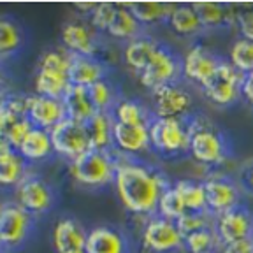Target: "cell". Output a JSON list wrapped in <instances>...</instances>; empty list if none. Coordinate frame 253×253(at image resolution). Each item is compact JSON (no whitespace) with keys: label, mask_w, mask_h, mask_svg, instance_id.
<instances>
[{"label":"cell","mask_w":253,"mask_h":253,"mask_svg":"<svg viewBox=\"0 0 253 253\" xmlns=\"http://www.w3.org/2000/svg\"><path fill=\"white\" fill-rule=\"evenodd\" d=\"M172 183L167 181L160 170L135 158H116L115 188L123 208L130 213L144 216L155 214L160 195Z\"/></svg>","instance_id":"obj_1"},{"label":"cell","mask_w":253,"mask_h":253,"mask_svg":"<svg viewBox=\"0 0 253 253\" xmlns=\"http://www.w3.org/2000/svg\"><path fill=\"white\" fill-rule=\"evenodd\" d=\"M186 126L190 132L188 153L202 166H221L230 157V141L221 128L202 118L190 115L186 118Z\"/></svg>","instance_id":"obj_2"},{"label":"cell","mask_w":253,"mask_h":253,"mask_svg":"<svg viewBox=\"0 0 253 253\" xmlns=\"http://www.w3.org/2000/svg\"><path fill=\"white\" fill-rule=\"evenodd\" d=\"M71 53L65 49H49L41 56L39 69L36 74L37 95L62 99L71 86Z\"/></svg>","instance_id":"obj_3"},{"label":"cell","mask_w":253,"mask_h":253,"mask_svg":"<svg viewBox=\"0 0 253 253\" xmlns=\"http://www.w3.org/2000/svg\"><path fill=\"white\" fill-rule=\"evenodd\" d=\"M69 170L79 185L88 188H102L109 183H115L116 158L113 157V150H88L86 153L72 160Z\"/></svg>","instance_id":"obj_4"},{"label":"cell","mask_w":253,"mask_h":253,"mask_svg":"<svg viewBox=\"0 0 253 253\" xmlns=\"http://www.w3.org/2000/svg\"><path fill=\"white\" fill-rule=\"evenodd\" d=\"M151 148L164 157H179L188 153L190 132L186 118H153L150 123Z\"/></svg>","instance_id":"obj_5"},{"label":"cell","mask_w":253,"mask_h":253,"mask_svg":"<svg viewBox=\"0 0 253 253\" xmlns=\"http://www.w3.org/2000/svg\"><path fill=\"white\" fill-rule=\"evenodd\" d=\"M181 76V58L167 44L160 42L146 69L139 74V81L144 88L155 91L167 84L179 83Z\"/></svg>","instance_id":"obj_6"},{"label":"cell","mask_w":253,"mask_h":253,"mask_svg":"<svg viewBox=\"0 0 253 253\" xmlns=\"http://www.w3.org/2000/svg\"><path fill=\"white\" fill-rule=\"evenodd\" d=\"M241 72H237L230 62L221 60L216 71L202 84L201 90L204 91V95L213 104H216L220 107H227L239 100V97H241Z\"/></svg>","instance_id":"obj_7"},{"label":"cell","mask_w":253,"mask_h":253,"mask_svg":"<svg viewBox=\"0 0 253 253\" xmlns=\"http://www.w3.org/2000/svg\"><path fill=\"white\" fill-rule=\"evenodd\" d=\"M49 135H51L53 151L71 162L86 153L88 150H91L84 123L76 122V120L65 118L56 126H53L49 130Z\"/></svg>","instance_id":"obj_8"},{"label":"cell","mask_w":253,"mask_h":253,"mask_svg":"<svg viewBox=\"0 0 253 253\" xmlns=\"http://www.w3.org/2000/svg\"><path fill=\"white\" fill-rule=\"evenodd\" d=\"M202 183L206 190L208 211L213 216L223 214L241 206V188L237 186L234 178H229L221 172H214L210 174Z\"/></svg>","instance_id":"obj_9"},{"label":"cell","mask_w":253,"mask_h":253,"mask_svg":"<svg viewBox=\"0 0 253 253\" xmlns=\"http://www.w3.org/2000/svg\"><path fill=\"white\" fill-rule=\"evenodd\" d=\"M153 93L155 118H179L185 120L192 115L194 97L181 83H172L151 91Z\"/></svg>","instance_id":"obj_10"},{"label":"cell","mask_w":253,"mask_h":253,"mask_svg":"<svg viewBox=\"0 0 253 253\" xmlns=\"http://www.w3.org/2000/svg\"><path fill=\"white\" fill-rule=\"evenodd\" d=\"M142 243L151 253H174L183 248L185 237L176 221L162 216H151L142 230Z\"/></svg>","instance_id":"obj_11"},{"label":"cell","mask_w":253,"mask_h":253,"mask_svg":"<svg viewBox=\"0 0 253 253\" xmlns=\"http://www.w3.org/2000/svg\"><path fill=\"white\" fill-rule=\"evenodd\" d=\"M16 199L18 206H21L25 211L30 214H41L51 210L55 194L47 181L36 174H27L20 185L16 186Z\"/></svg>","instance_id":"obj_12"},{"label":"cell","mask_w":253,"mask_h":253,"mask_svg":"<svg viewBox=\"0 0 253 253\" xmlns=\"http://www.w3.org/2000/svg\"><path fill=\"white\" fill-rule=\"evenodd\" d=\"M32 214L18 204H4L0 213V243L4 248H18L32 230Z\"/></svg>","instance_id":"obj_13"},{"label":"cell","mask_w":253,"mask_h":253,"mask_svg":"<svg viewBox=\"0 0 253 253\" xmlns=\"http://www.w3.org/2000/svg\"><path fill=\"white\" fill-rule=\"evenodd\" d=\"M214 232L220 245L253 237V213L245 206H237L227 213L218 214L214 216Z\"/></svg>","instance_id":"obj_14"},{"label":"cell","mask_w":253,"mask_h":253,"mask_svg":"<svg viewBox=\"0 0 253 253\" xmlns=\"http://www.w3.org/2000/svg\"><path fill=\"white\" fill-rule=\"evenodd\" d=\"M220 63L221 58L213 49L202 44H194L181 58V74L197 86H202Z\"/></svg>","instance_id":"obj_15"},{"label":"cell","mask_w":253,"mask_h":253,"mask_svg":"<svg viewBox=\"0 0 253 253\" xmlns=\"http://www.w3.org/2000/svg\"><path fill=\"white\" fill-rule=\"evenodd\" d=\"M62 42L71 55L97 56V32L84 21H69L62 28Z\"/></svg>","instance_id":"obj_16"},{"label":"cell","mask_w":253,"mask_h":253,"mask_svg":"<svg viewBox=\"0 0 253 253\" xmlns=\"http://www.w3.org/2000/svg\"><path fill=\"white\" fill-rule=\"evenodd\" d=\"M113 146L125 157L144 153L151 148L150 125H123V123L115 122Z\"/></svg>","instance_id":"obj_17"},{"label":"cell","mask_w":253,"mask_h":253,"mask_svg":"<svg viewBox=\"0 0 253 253\" xmlns=\"http://www.w3.org/2000/svg\"><path fill=\"white\" fill-rule=\"evenodd\" d=\"M67 118L65 107L62 99H51L44 95H30L28 102V120L34 123V126L42 130H51L60 122Z\"/></svg>","instance_id":"obj_18"},{"label":"cell","mask_w":253,"mask_h":253,"mask_svg":"<svg viewBox=\"0 0 253 253\" xmlns=\"http://www.w3.org/2000/svg\"><path fill=\"white\" fill-rule=\"evenodd\" d=\"M88 232L74 218H62L53 229V246L56 253H71L84 250Z\"/></svg>","instance_id":"obj_19"},{"label":"cell","mask_w":253,"mask_h":253,"mask_svg":"<svg viewBox=\"0 0 253 253\" xmlns=\"http://www.w3.org/2000/svg\"><path fill=\"white\" fill-rule=\"evenodd\" d=\"M202 28L206 30H220L225 27H234L236 23V5L221 4V2H194Z\"/></svg>","instance_id":"obj_20"},{"label":"cell","mask_w":253,"mask_h":253,"mask_svg":"<svg viewBox=\"0 0 253 253\" xmlns=\"http://www.w3.org/2000/svg\"><path fill=\"white\" fill-rule=\"evenodd\" d=\"M71 84L90 88L91 84L106 79V67L97 56L71 55Z\"/></svg>","instance_id":"obj_21"},{"label":"cell","mask_w":253,"mask_h":253,"mask_svg":"<svg viewBox=\"0 0 253 253\" xmlns=\"http://www.w3.org/2000/svg\"><path fill=\"white\" fill-rule=\"evenodd\" d=\"M86 253H126V239L115 227H95L88 232Z\"/></svg>","instance_id":"obj_22"},{"label":"cell","mask_w":253,"mask_h":253,"mask_svg":"<svg viewBox=\"0 0 253 253\" xmlns=\"http://www.w3.org/2000/svg\"><path fill=\"white\" fill-rule=\"evenodd\" d=\"M62 102L63 107H65V113H67V118L76 120V122L84 123L97 113L86 86L71 84L67 88V91L63 93Z\"/></svg>","instance_id":"obj_23"},{"label":"cell","mask_w":253,"mask_h":253,"mask_svg":"<svg viewBox=\"0 0 253 253\" xmlns=\"http://www.w3.org/2000/svg\"><path fill=\"white\" fill-rule=\"evenodd\" d=\"M113 126H115L113 115L111 113H100V111H97L90 120L84 122V128H86L88 139H90L91 150H113Z\"/></svg>","instance_id":"obj_24"},{"label":"cell","mask_w":253,"mask_h":253,"mask_svg":"<svg viewBox=\"0 0 253 253\" xmlns=\"http://www.w3.org/2000/svg\"><path fill=\"white\" fill-rule=\"evenodd\" d=\"M160 46V42L151 37L141 36L137 39L130 41V42L125 46V51H123V58H125V63L135 74H141L146 65L150 63L151 56L155 55L157 47Z\"/></svg>","instance_id":"obj_25"},{"label":"cell","mask_w":253,"mask_h":253,"mask_svg":"<svg viewBox=\"0 0 253 253\" xmlns=\"http://www.w3.org/2000/svg\"><path fill=\"white\" fill-rule=\"evenodd\" d=\"M126 5L135 16V20L144 27V25H155L162 21L167 23L178 4L174 2H130Z\"/></svg>","instance_id":"obj_26"},{"label":"cell","mask_w":253,"mask_h":253,"mask_svg":"<svg viewBox=\"0 0 253 253\" xmlns=\"http://www.w3.org/2000/svg\"><path fill=\"white\" fill-rule=\"evenodd\" d=\"M169 27L181 37H197L204 28L192 4H178L169 18Z\"/></svg>","instance_id":"obj_27"},{"label":"cell","mask_w":253,"mask_h":253,"mask_svg":"<svg viewBox=\"0 0 253 253\" xmlns=\"http://www.w3.org/2000/svg\"><path fill=\"white\" fill-rule=\"evenodd\" d=\"M18 153H20L27 162H41V160L47 158L53 153V144H51V135H49V132L34 126V130L27 135L23 144L18 148Z\"/></svg>","instance_id":"obj_28"},{"label":"cell","mask_w":253,"mask_h":253,"mask_svg":"<svg viewBox=\"0 0 253 253\" xmlns=\"http://www.w3.org/2000/svg\"><path fill=\"white\" fill-rule=\"evenodd\" d=\"M142 25L135 20V16L130 12L126 4H118L115 12V18L111 21L107 34L115 39H123V41H134L137 37H141Z\"/></svg>","instance_id":"obj_29"},{"label":"cell","mask_w":253,"mask_h":253,"mask_svg":"<svg viewBox=\"0 0 253 253\" xmlns=\"http://www.w3.org/2000/svg\"><path fill=\"white\" fill-rule=\"evenodd\" d=\"M111 115L116 123H123V125H150L151 120L155 118L151 111H148L139 100L134 99L118 100Z\"/></svg>","instance_id":"obj_30"},{"label":"cell","mask_w":253,"mask_h":253,"mask_svg":"<svg viewBox=\"0 0 253 253\" xmlns=\"http://www.w3.org/2000/svg\"><path fill=\"white\" fill-rule=\"evenodd\" d=\"M174 190L185 202L188 213H206L208 211V201H206L204 183L195 179H178L172 183Z\"/></svg>","instance_id":"obj_31"},{"label":"cell","mask_w":253,"mask_h":253,"mask_svg":"<svg viewBox=\"0 0 253 253\" xmlns=\"http://www.w3.org/2000/svg\"><path fill=\"white\" fill-rule=\"evenodd\" d=\"M27 176V160L16 150L0 157V186H18Z\"/></svg>","instance_id":"obj_32"},{"label":"cell","mask_w":253,"mask_h":253,"mask_svg":"<svg viewBox=\"0 0 253 253\" xmlns=\"http://www.w3.org/2000/svg\"><path fill=\"white\" fill-rule=\"evenodd\" d=\"M23 46V32L16 21L0 16V60L16 55Z\"/></svg>","instance_id":"obj_33"},{"label":"cell","mask_w":253,"mask_h":253,"mask_svg":"<svg viewBox=\"0 0 253 253\" xmlns=\"http://www.w3.org/2000/svg\"><path fill=\"white\" fill-rule=\"evenodd\" d=\"M183 248H186L188 253H218L220 241H218V236L214 232V227H208V229L185 236Z\"/></svg>","instance_id":"obj_34"},{"label":"cell","mask_w":253,"mask_h":253,"mask_svg":"<svg viewBox=\"0 0 253 253\" xmlns=\"http://www.w3.org/2000/svg\"><path fill=\"white\" fill-rule=\"evenodd\" d=\"M185 213H188L185 208V202L179 197V194L174 190V186L170 185L167 190H164V194L160 195V201L157 206V214L158 216L166 218L170 221H178Z\"/></svg>","instance_id":"obj_35"},{"label":"cell","mask_w":253,"mask_h":253,"mask_svg":"<svg viewBox=\"0 0 253 253\" xmlns=\"http://www.w3.org/2000/svg\"><path fill=\"white\" fill-rule=\"evenodd\" d=\"M229 62L243 76L253 72V42L241 37L234 41L229 53Z\"/></svg>","instance_id":"obj_36"},{"label":"cell","mask_w":253,"mask_h":253,"mask_svg":"<svg viewBox=\"0 0 253 253\" xmlns=\"http://www.w3.org/2000/svg\"><path fill=\"white\" fill-rule=\"evenodd\" d=\"M90 91V97H91V102H93L95 109L100 111V113H111L113 107L116 106V93L111 86V83L107 79H102L99 83L91 84L88 88Z\"/></svg>","instance_id":"obj_37"},{"label":"cell","mask_w":253,"mask_h":253,"mask_svg":"<svg viewBox=\"0 0 253 253\" xmlns=\"http://www.w3.org/2000/svg\"><path fill=\"white\" fill-rule=\"evenodd\" d=\"M176 225H178L179 232L185 237L192 232H197V230L214 227V216L210 211H206V213H185L176 221Z\"/></svg>","instance_id":"obj_38"},{"label":"cell","mask_w":253,"mask_h":253,"mask_svg":"<svg viewBox=\"0 0 253 253\" xmlns=\"http://www.w3.org/2000/svg\"><path fill=\"white\" fill-rule=\"evenodd\" d=\"M116 7H118V4H113V2H99L90 14V25L95 30L107 32L111 21L115 18Z\"/></svg>","instance_id":"obj_39"},{"label":"cell","mask_w":253,"mask_h":253,"mask_svg":"<svg viewBox=\"0 0 253 253\" xmlns=\"http://www.w3.org/2000/svg\"><path fill=\"white\" fill-rule=\"evenodd\" d=\"M234 27L239 30L241 39L253 42V5L236 4V23Z\"/></svg>","instance_id":"obj_40"},{"label":"cell","mask_w":253,"mask_h":253,"mask_svg":"<svg viewBox=\"0 0 253 253\" xmlns=\"http://www.w3.org/2000/svg\"><path fill=\"white\" fill-rule=\"evenodd\" d=\"M32 130H34V123H32L30 120L28 118H18L14 123H12L11 128H9L5 139H7V142L11 144L12 150L18 151V148L23 144V141L27 139V135L30 134Z\"/></svg>","instance_id":"obj_41"},{"label":"cell","mask_w":253,"mask_h":253,"mask_svg":"<svg viewBox=\"0 0 253 253\" xmlns=\"http://www.w3.org/2000/svg\"><path fill=\"white\" fill-rule=\"evenodd\" d=\"M236 183L241 188V192L248 195H253V158L245 160L241 166L237 167L236 172Z\"/></svg>","instance_id":"obj_42"},{"label":"cell","mask_w":253,"mask_h":253,"mask_svg":"<svg viewBox=\"0 0 253 253\" xmlns=\"http://www.w3.org/2000/svg\"><path fill=\"white\" fill-rule=\"evenodd\" d=\"M218 253H253V237L227 243V245H220Z\"/></svg>","instance_id":"obj_43"},{"label":"cell","mask_w":253,"mask_h":253,"mask_svg":"<svg viewBox=\"0 0 253 253\" xmlns=\"http://www.w3.org/2000/svg\"><path fill=\"white\" fill-rule=\"evenodd\" d=\"M16 120H18V116H16L5 104H2V106H0V137H5V135H7L9 128H11Z\"/></svg>","instance_id":"obj_44"},{"label":"cell","mask_w":253,"mask_h":253,"mask_svg":"<svg viewBox=\"0 0 253 253\" xmlns=\"http://www.w3.org/2000/svg\"><path fill=\"white\" fill-rule=\"evenodd\" d=\"M241 97L253 106V72L243 76V83H241Z\"/></svg>","instance_id":"obj_45"},{"label":"cell","mask_w":253,"mask_h":253,"mask_svg":"<svg viewBox=\"0 0 253 253\" xmlns=\"http://www.w3.org/2000/svg\"><path fill=\"white\" fill-rule=\"evenodd\" d=\"M95 5H97V2H74V7L81 12H86V14H91Z\"/></svg>","instance_id":"obj_46"},{"label":"cell","mask_w":253,"mask_h":253,"mask_svg":"<svg viewBox=\"0 0 253 253\" xmlns=\"http://www.w3.org/2000/svg\"><path fill=\"white\" fill-rule=\"evenodd\" d=\"M12 148H11V144L7 142V139L5 137H0V157L4 153H7V151H11Z\"/></svg>","instance_id":"obj_47"},{"label":"cell","mask_w":253,"mask_h":253,"mask_svg":"<svg viewBox=\"0 0 253 253\" xmlns=\"http://www.w3.org/2000/svg\"><path fill=\"white\" fill-rule=\"evenodd\" d=\"M5 99H7V97H5V95L2 93V91H0V106H2V104L5 102Z\"/></svg>","instance_id":"obj_48"},{"label":"cell","mask_w":253,"mask_h":253,"mask_svg":"<svg viewBox=\"0 0 253 253\" xmlns=\"http://www.w3.org/2000/svg\"><path fill=\"white\" fill-rule=\"evenodd\" d=\"M4 83V72H2V69H0V84Z\"/></svg>","instance_id":"obj_49"},{"label":"cell","mask_w":253,"mask_h":253,"mask_svg":"<svg viewBox=\"0 0 253 253\" xmlns=\"http://www.w3.org/2000/svg\"><path fill=\"white\" fill-rule=\"evenodd\" d=\"M71 253H86L84 250H79V252H71Z\"/></svg>","instance_id":"obj_50"},{"label":"cell","mask_w":253,"mask_h":253,"mask_svg":"<svg viewBox=\"0 0 253 253\" xmlns=\"http://www.w3.org/2000/svg\"><path fill=\"white\" fill-rule=\"evenodd\" d=\"M4 252V245H2V243H0V253Z\"/></svg>","instance_id":"obj_51"},{"label":"cell","mask_w":253,"mask_h":253,"mask_svg":"<svg viewBox=\"0 0 253 253\" xmlns=\"http://www.w3.org/2000/svg\"><path fill=\"white\" fill-rule=\"evenodd\" d=\"M2 210H4V204H2V202H0V213H2Z\"/></svg>","instance_id":"obj_52"}]
</instances>
